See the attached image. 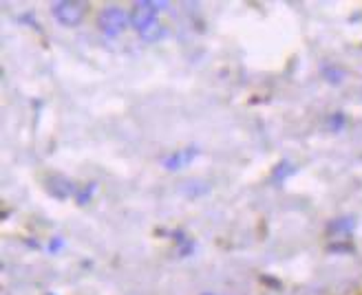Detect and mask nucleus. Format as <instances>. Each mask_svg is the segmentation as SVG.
Here are the masks:
<instances>
[{"instance_id":"nucleus-2","label":"nucleus","mask_w":362,"mask_h":295,"mask_svg":"<svg viewBox=\"0 0 362 295\" xmlns=\"http://www.w3.org/2000/svg\"><path fill=\"white\" fill-rule=\"evenodd\" d=\"M86 9H88L86 3H58V5H53V16H56V20L62 23L64 27H74L84 18Z\"/></svg>"},{"instance_id":"nucleus-3","label":"nucleus","mask_w":362,"mask_h":295,"mask_svg":"<svg viewBox=\"0 0 362 295\" xmlns=\"http://www.w3.org/2000/svg\"><path fill=\"white\" fill-rule=\"evenodd\" d=\"M126 23H129V16L117 7H108L100 16V29L106 35H117L122 29H126Z\"/></svg>"},{"instance_id":"nucleus-1","label":"nucleus","mask_w":362,"mask_h":295,"mask_svg":"<svg viewBox=\"0 0 362 295\" xmlns=\"http://www.w3.org/2000/svg\"><path fill=\"white\" fill-rule=\"evenodd\" d=\"M131 23L135 29L144 35H151V29L157 27V5L153 3H139L135 5V11L131 13Z\"/></svg>"}]
</instances>
